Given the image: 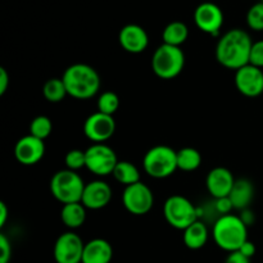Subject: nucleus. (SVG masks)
<instances>
[{"instance_id": "obj_5", "label": "nucleus", "mask_w": 263, "mask_h": 263, "mask_svg": "<svg viewBox=\"0 0 263 263\" xmlns=\"http://www.w3.org/2000/svg\"><path fill=\"white\" fill-rule=\"evenodd\" d=\"M185 67V54L180 46L162 44L152 57V69L162 80H172L179 76Z\"/></svg>"}, {"instance_id": "obj_20", "label": "nucleus", "mask_w": 263, "mask_h": 263, "mask_svg": "<svg viewBox=\"0 0 263 263\" xmlns=\"http://www.w3.org/2000/svg\"><path fill=\"white\" fill-rule=\"evenodd\" d=\"M208 238H210V233H208V228L204 221H195L184 230V244L193 251L202 249L207 244Z\"/></svg>"}, {"instance_id": "obj_35", "label": "nucleus", "mask_w": 263, "mask_h": 263, "mask_svg": "<svg viewBox=\"0 0 263 263\" xmlns=\"http://www.w3.org/2000/svg\"><path fill=\"white\" fill-rule=\"evenodd\" d=\"M256 251H257L256 246H254V244L249 240H247L246 243L240 247V249H239V252H240L241 254H244L246 257H248L249 259H251L252 257L256 254Z\"/></svg>"}, {"instance_id": "obj_24", "label": "nucleus", "mask_w": 263, "mask_h": 263, "mask_svg": "<svg viewBox=\"0 0 263 263\" xmlns=\"http://www.w3.org/2000/svg\"><path fill=\"white\" fill-rule=\"evenodd\" d=\"M202 164V156L195 148H182L177 152V168L181 171L192 172L199 168Z\"/></svg>"}, {"instance_id": "obj_28", "label": "nucleus", "mask_w": 263, "mask_h": 263, "mask_svg": "<svg viewBox=\"0 0 263 263\" xmlns=\"http://www.w3.org/2000/svg\"><path fill=\"white\" fill-rule=\"evenodd\" d=\"M247 25L253 31H263V3H256L247 13Z\"/></svg>"}, {"instance_id": "obj_25", "label": "nucleus", "mask_w": 263, "mask_h": 263, "mask_svg": "<svg viewBox=\"0 0 263 263\" xmlns=\"http://www.w3.org/2000/svg\"><path fill=\"white\" fill-rule=\"evenodd\" d=\"M43 94L48 102L59 103L67 97V89L62 79H50L44 84Z\"/></svg>"}, {"instance_id": "obj_12", "label": "nucleus", "mask_w": 263, "mask_h": 263, "mask_svg": "<svg viewBox=\"0 0 263 263\" xmlns=\"http://www.w3.org/2000/svg\"><path fill=\"white\" fill-rule=\"evenodd\" d=\"M194 22L202 32L218 35L223 25L222 9L215 3H202L194 10Z\"/></svg>"}, {"instance_id": "obj_34", "label": "nucleus", "mask_w": 263, "mask_h": 263, "mask_svg": "<svg viewBox=\"0 0 263 263\" xmlns=\"http://www.w3.org/2000/svg\"><path fill=\"white\" fill-rule=\"evenodd\" d=\"M9 87V73L5 68H0V95L5 94Z\"/></svg>"}, {"instance_id": "obj_31", "label": "nucleus", "mask_w": 263, "mask_h": 263, "mask_svg": "<svg viewBox=\"0 0 263 263\" xmlns=\"http://www.w3.org/2000/svg\"><path fill=\"white\" fill-rule=\"evenodd\" d=\"M10 258H12V244L4 234H0V263H9Z\"/></svg>"}, {"instance_id": "obj_9", "label": "nucleus", "mask_w": 263, "mask_h": 263, "mask_svg": "<svg viewBox=\"0 0 263 263\" xmlns=\"http://www.w3.org/2000/svg\"><path fill=\"white\" fill-rule=\"evenodd\" d=\"M123 207L135 216L146 215L154 204V195L148 185L141 181L126 186L122 193Z\"/></svg>"}, {"instance_id": "obj_18", "label": "nucleus", "mask_w": 263, "mask_h": 263, "mask_svg": "<svg viewBox=\"0 0 263 263\" xmlns=\"http://www.w3.org/2000/svg\"><path fill=\"white\" fill-rule=\"evenodd\" d=\"M113 248L105 239H92L85 244L82 263H110Z\"/></svg>"}, {"instance_id": "obj_13", "label": "nucleus", "mask_w": 263, "mask_h": 263, "mask_svg": "<svg viewBox=\"0 0 263 263\" xmlns=\"http://www.w3.org/2000/svg\"><path fill=\"white\" fill-rule=\"evenodd\" d=\"M235 86L240 94L248 98H257L263 94L262 68L247 64L235 72Z\"/></svg>"}, {"instance_id": "obj_6", "label": "nucleus", "mask_w": 263, "mask_h": 263, "mask_svg": "<svg viewBox=\"0 0 263 263\" xmlns=\"http://www.w3.org/2000/svg\"><path fill=\"white\" fill-rule=\"evenodd\" d=\"M143 166L146 174L153 179H166L179 170L177 152L167 145L153 146L144 156Z\"/></svg>"}, {"instance_id": "obj_38", "label": "nucleus", "mask_w": 263, "mask_h": 263, "mask_svg": "<svg viewBox=\"0 0 263 263\" xmlns=\"http://www.w3.org/2000/svg\"><path fill=\"white\" fill-rule=\"evenodd\" d=\"M261 2H262V3H263V0H261Z\"/></svg>"}, {"instance_id": "obj_2", "label": "nucleus", "mask_w": 263, "mask_h": 263, "mask_svg": "<svg viewBox=\"0 0 263 263\" xmlns=\"http://www.w3.org/2000/svg\"><path fill=\"white\" fill-rule=\"evenodd\" d=\"M62 80L67 94L74 99L86 100L95 97L100 89V76L94 67L74 63L64 71Z\"/></svg>"}, {"instance_id": "obj_30", "label": "nucleus", "mask_w": 263, "mask_h": 263, "mask_svg": "<svg viewBox=\"0 0 263 263\" xmlns=\"http://www.w3.org/2000/svg\"><path fill=\"white\" fill-rule=\"evenodd\" d=\"M249 64H253L258 68H263V40L256 41L252 45Z\"/></svg>"}, {"instance_id": "obj_3", "label": "nucleus", "mask_w": 263, "mask_h": 263, "mask_svg": "<svg viewBox=\"0 0 263 263\" xmlns=\"http://www.w3.org/2000/svg\"><path fill=\"white\" fill-rule=\"evenodd\" d=\"M212 236L218 248L231 253L239 251L248 240V226L238 216H221L213 223Z\"/></svg>"}, {"instance_id": "obj_37", "label": "nucleus", "mask_w": 263, "mask_h": 263, "mask_svg": "<svg viewBox=\"0 0 263 263\" xmlns=\"http://www.w3.org/2000/svg\"><path fill=\"white\" fill-rule=\"evenodd\" d=\"M8 218V208L4 202H0V228L5 225Z\"/></svg>"}, {"instance_id": "obj_10", "label": "nucleus", "mask_w": 263, "mask_h": 263, "mask_svg": "<svg viewBox=\"0 0 263 263\" xmlns=\"http://www.w3.org/2000/svg\"><path fill=\"white\" fill-rule=\"evenodd\" d=\"M85 243L73 231L58 236L54 244V259L57 263H82Z\"/></svg>"}, {"instance_id": "obj_26", "label": "nucleus", "mask_w": 263, "mask_h": 263, "mask_svg": "<svg viewBox=\"0 0 263 263\" xmlns=\"http://www.w3.org/2000/svg\"><path fill=\"white\" fill-rule=\"evenodd\" d=\"M51 130H53V123L46 116H37L30 123V135L41 140H45L51 134Z\"/></svg>"}, {"instance_id": "obj_14", "label": "nucleus", "mask_w": 263, "mask_h": 263, "mask_svg": "<svg viewBox=\"0 0 263 263\" xmlns=\"http://www.w3.org/2000/svg\"><path fill=\"white\" fill-rule=\"evenodd\" d=\"M45 154V144L41 139L32 135L21 138L15 143L14 157L23 166H33L43 159Z\"/></svg>"}, {"instance_id": "obj_17", "label": "nucleus", "mask_w": 263, "mask_h": 263, "mask_svg": "<svg viewBox=\"0 0 263 263\" xmlns=\"http://www.w3.org/2000/svg\"><path fill=\"white\" fill-rule=\"evenodd\" d=\"M234 184H235L234 175L226 167H216L211 170L205 179L208 192L215 199L229 197Z\"/></svg>"}, {"instance_id": "obj_32", "label": "nucleus", "mask_w": 263, "mask_h": 263, "mask_svg": "<svg viewBox=\"0 0 263 263\" xmlns=\"http://www.w3.org/2000/svg\"><path fill=\"white\" fill-rule=\"evenodd\" d=\"M215 207L216 210H217V212L220 213V216L230 215L231 211L234 210L233 203H231V200L229 199V197L215 199Z\"/></svg>"}, {"instance_id": "obj_36", "label": "nucleus", "mask_w": 263, "mask_h": 263, "mask_svg": "<svg viewBox=\"0 0 263 263\" xmlns=\"http://www.w3.org/2000/svg\"><path fill=\"white\" fill-rule=\"evenodd\" d=\"M241 221H243L244 223H246L247 226L252 225V223L254 222V213L252 212L249 208H247V210L241 211V216H240Z\"/></svg>"}, {"instance_id": "obj_23", "label": "nucleus", "mask_w": 263, "mask_h": 263, "mask_svg": "<svg viewBox=\"0 0 263 263\" xmlns=\"http://www.w3.org/2000/svg\"><path fill=\"white\" fill-rule=\"evenodd\" d=\"M112 175L120 184L125 185V187L140 181V172L138 167L128 161L118 162Z\"/></svg>"}, {"instance_id": "obj_11", "label": "nucleus", "mask_w": 263, "mask_h": 263, "mask_svg": "<svg viewBox=\"0 0 263 263\" xmlns=\"http://www.w3.org/2000/svg\"><path fill=\"white\" fill-rule=\"evenodd\" d=\"M116 133V121L113 116L95 112L86 118L84 134L94 144H104Z\"/></svg>"}, {"instance_id": "obj_4", "label": "nucleus", "mask_w": 263, "mask_h": 263, "mask_svg": "<svg viewBox=\"0 0 263 263\" xmlns=\"http://www.w3.org/2000/svg\"><path fill=\"white\" fill-rule=\"evenodd\" d=\"M85 182L76 171L62 170L55 172L50 180L51 195L62 204L81 202Z\"/></svg>"}, {"instance_id": "obj_33", "label": "nucleus", "mask_w": 263, "mask_h": 263, "mask_svg": "<svg viewBox=\"0 0 263 263\" xmlns=\"http://www.w3.org/2000/svg\"><path fill=\"white\" fill-rule=\"evenodd\" d=\"M225 263H251V259L244 256V254H241L239 251H236L229 253L228 258L225 259Z\"/></svg>"}, {"instance_id": "obj_7", "label": "nucleus", "mask_w": 263, "mask_h": 263, "mask_svg": "<svg viewBox=\"0 0 263 263\" xmlns=\"http://www.w3.org/2000/svg\"><path fill=\"white\" fill-rule=\"evenodd\" d=\"M163 215L168 225L177 230H185L199 220L197 207L182 195H172L166 200Z\"/></svg>"}, {"instance_id": "obj_19", "label": "nucleus", "mask_w": 263, "mask_h": 263, "mask_svg": "<svg viewBox=\"0 0 263 263\" xmlns=\"http://www.w3.org/2000/svg\"><path fill=\"white\" fill-rule=\"evenodd\" d=\"M254 198V186L249 180L238 179L235 180L233 189H231L229 199L233 203L234 210L244 211L249 208Z\"/></svg>"}, {"instance_id": "obj_1", "label": "nucleus", "mask_w": 263, "mask_h": 263, "mask_svg": "<svg viewBox=\"0 0 263 263\" xmlns=\"http://www.w3.org/2000/svg\"><path fill=\"white\" fill-rule=\"evenodd\" d=\"M252 45L253 41L247 31L241 28L229 30L216 45V59L221 66L238 71L249 64Z\"/></svg>"}, {"instance_id": "obj_27", "label": "nucleus", "mask_w": 263, "mask_h": 263, "mask_svg": "<svg viewBox=\"0 0 263 263\" xmlns=\"http://www.w3.org/2000/svg\"><path fill=\"white\" fill-rule=\"evenodd\" d=\"M120 108V98L113 91H104L98 99V112L113 116Z\"/></svg>"}, {"instance_id": "obj_16", "label": "nucleus", "mask_w": 263, "mask_h": 263, "mask_svg": "<svg viewBox=\"0 0 263 263\" xmlns=\"http://www.w3.org/2000/svg\"><path fill=\"white\" fill-rule=\"evenodd\" d=\"M118 41L123 50L131 54H140L148 48L149 36L141 26L130 23L121 28Z\"/></svg>"}, {"instance_id": "obj_22", "label": "nucleus", "mask_w": 263, "mask_h": 263, "mask_svg": "<svg viewBox=\"0 0 263 263\" xmlns=\"http://www.w3.org/2000/svg\"><path fill=\"white\" fill-rule=\"evenodd\" d=\"M189 36V28L181 21H174L164 27L162 32L163 44L172 46H181Z\"/></svg>"}, {"instance_id": "obj_15", "label": "nucleus", "mask_w": 263, "mask_h": 263, "mask_svg": "<svg viewBox=\"0 0 263 263\" xmlns=\"http://www.w3.org/2000/svg\"><path fill=\"white\" fill-rule=\"evenodd\" d=\"M112 199V189L103 180H94L85 185L81 203L86 210L98 211L107 207Z\"/></svg>"}, {"instance_id": "obj_29", "label": "nucleus", "mask_w": 263, "mask_h": 263, "mask_svg": "<svg viewBox=\"0 0 263 263\" xmlns=\"http://www.w3.org/2000/svg\"><path fill=\"white\" fill-rule=\"evenodd\" d=\"M64 163H66L67 170L79 171L82 167H86V153L80 149H72L66 154Z\"/></svg>"}, {"instance_id": "obj_8", "label": "nucleus", "mask_w": 263, "mask_h": 263, "mask_svg": "<svg viewBox=\"0 0 263 263\" xmlns=\"http://www.w3.org/2000/svg\"><path fill=\"white\" fill-rule=\"evenodd\" d=\"M86 153V168L97 176H109L120 161L117 154L105 144H92Z\"/></svg>"}, {"instance_id": "obj_21", "label": "nucleus", "mask_w": 263, "mask_h": 263, "mask_svg": "<svg viewBox=\"0 0 263 263\" xmlns=\"http://www.w3.org/2000/svg\"><path fill=\"white\" fill-rule=\"evenodd\" d=\"M61 220L71 230L81 228L86 220V208L81 202L63 204L61 211Z\"/></svg>"}]
</instances>
